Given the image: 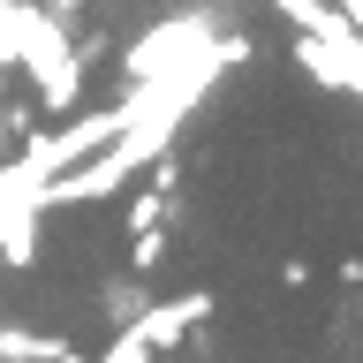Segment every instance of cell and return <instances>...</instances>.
Here are the masks:
<instances>
[{"label": "cell", "instance_id": "cell-1", "mask_svg": "<svg viewBox=\"0 0 363 363\" xmlns=\"http://www.w3.org/2000/svg\"><path fill=\"white\" fill-rule=\"evenodd\" d=\"M212 38H220V8H189V16H167L144 45H129V53H121V76H129V84H152V76H167V68L197 61Z\"/></svg>", "mask_w": 363, "mask_h": 363}, {"label": "cell", "instance_id": "cell-2", "mask_svg": "<svg viewBox=\"0 0 363 363\" xmlns=\"http://www.w3.org/2000/svg\"><path fill=\"white\" fill-rule=\"evenodd\" d=\"M23 68L38 76V106L45 113H68L76 99H84V53H68V23H53L45 8H38V23H30Z\"/></svg>", "mask_w": 363, "mask_h": 363}, {"label": "cell", "instance_id": "cell-3", "mask_svg": "<svg viewBox=\"0 0 363 363\" xmlns=\"http://www.w3.org/2000/svg\"><path fill=\"white\" fill-rule=\"evenodd\" d=\"M204 318H212V295H174V303H144V318H136V333L152 340V356H167V348H182V340L197 333Z\"/></svg>", "mask_w": 363, "mask_h": 363}, {"label": "cell", "instance_id": "cell-4", "mask_svg": "<svg viewBox=\"0 0 363 363\" xmlns=\"http://www.w3.org/2000/svg\"><path fill=\"white\" fill-rule=\"evenodd\" d=\"M295 68H303L311 84H325V91H348V61H340L325 38H311V30H295Z\"/></svg>", "mask_w": 363, "mask_h": 363}, {"label": "cell", "instance_id": "cell-5", "mask_svg": "<svg viewBox=\"0 0 363 363\" xmlns=\"http://www.w3.org/2000/svg\"><path fill=\"white\" fill-rule=\"evenodd\" d=\"M99 311H106L113 333H121V325H136V318H144V272H113L106 288H99Z\"/></svg>", "mask_w": 363, "mask_h": 363}, {"label": "cell", "instance_id": "cell-6", "mask_svg": "<svg viewBox=\"0 0 363 363\" xmlns=\"http://www.w3.org/2000/svg\"><path fill=\"white\" fill-rule=\"evenodd\" d=\"M68 340L61 333H30V325H0V363H53Z\"/></svg>", "mask_w": 363, "mask_h": 363}, {"label": "cell", "instance_id": "cell-7", "mask_svg": "<svg viewBox=\"0 0 363 363\" xmlns=\"http://www.w3.org/2000/svg\"><path fill=\"white\" fill-rule=\"evenodd\" d=\"M30 23H38V8H30V0H0V68H23Z\"/></svg>", "mask_w": 363, "mask_h": 363}, {"label": "cell", "instance_id": "cell-8", "mask_svg": "<svg viewBox=\"0 0 363 363\" xmlns=\"http://www.w3.org/2000/svg\"><path fill=\"white\" fill-rule=\"evenodd\" d=\"M159 265H167V220L136 227V242H129V272H159Z\"/></svg>", "mask_w": 363, "mask_h": 363}, {"label": "cell", "instance_id": "cell-9", "mask_svg": "<svg viewBox=\"0 0 363 363\" xmlns=\"http://www.w3.org/2000/svg\"><path fill=\"white\" fill-rule=\"evenodd\" d=\"M16 121H23L16 106H0V159H8V136H16Z\"/></svg>", "mask_w": 363, "mask_h": 363}]
</instances>
